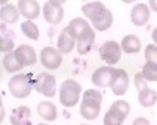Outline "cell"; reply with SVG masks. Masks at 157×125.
Segmentation results:
<instances>
[{
	"mask_svg": "<svg viewBox=\"0 0 157 125\" xmlns=\"http://www.w3.org/2000/svg\"><path fill=\"white\" fill-rule=\"evenodd\" d=\"M82 100H88V102H96V103H102V94L98 89H86L83 92Z\"/></svg>",
	"mask_w": 157,
	"mask_h": 125,
	"instance_id": "cell-27",
	"label": "cell"
},
{
	"mask_svg": "<svg viewBox=\"0 0 157 125\" xmlns=\"http://www.w3.org/2000/svg\"><path fill=\"white\" fill-rule=\"evenodd\" d=\"M101 111V103L96 102H88V100H82V106H80V114L86 120H93L99 116Z\"/></svg>",
	"mask_w": 157,
	"mask_h": 125,
	"instance_id": "cell-17",
	"label": "cell"
},
{
	"mask_svg": "<svg viewBox=\"0 0 157 125\" xmlns=\"http://www.w3.org/2000/svg\"><path fill=\"white\" fill-rule=\"evenodd\" d=\"M30 117H32V111L29 106H19L11 112L10 122L13 125H30Z\"/></svg>",
	"mask_w": 157,
	"mask_h": 125,
	"instance_id": "cell-14",
	"label": "cell"
},
{
	"mask_svg": "<svg viewBox=\"0 0 157 125\" xmlns=\"http://www.w3.org/2000/svg\"><path fill=\"white\" fill-rule=\"evenodd\" d=\"M110 111H113L115 114H118V116L124 120V119L129 116V112H130V106H129V103L126 102V100H116V102L112 103Z\"/></svg>",
	"mask_w": 157,
	"mask_h": 125,
	"instance_id": "cell-25",
	"label": "cell"
},
{
	"mask_svg": "<svg viewBox=\"0 0 157 125\" xmlns=\"http://www.w3.org/2000/svg\"><path fill=\"white\" fill-rule=\"evenodd\" d=\"M39 58H41V64L46 69L54 70V69H58L61 66V52L57 50L55 47H44L41 50Z\"/></svg>",
	"mask_w": 157,
	"mask_h": 125,
	"instance_id": "cell-7",
	"label": "cell"
},
{
	"mask_svg": "<svg viewBox=\"0 0 157 125\" xmlns=\"http://www.w3.org/2000/svg\"><path fill=\"white\" fill-rule=\"evenodd\" d=\"M33 88L46 97H54L57 94V80L52 73L41 72L33 78Z\"/></svg>",
	"mask_w": 157,
	"mask_h": 125,
	"instance_id": "cell-3",
	"label": "cell"
},
{
	"mask_svg": "<svg viewBox=\"0 0 157 125\" xmlns=\"http://www.w3.org/2000/svg\"><path fill=\"white\" fill-rule=\"evenodd\" d=\"M143 77L146 78V81H157V64L154 62H146L145 66H143Z\"/></svg>",
	"mask_w": 157,
	"mask_h": 125,
	"instance_id": "cell-26",
	"label": "cell"
},
{
	"mask_svg": "<svg viewBox=\"0 0 157 125\" xmlns=\"http://www.w3.org/2000/svg\"><path fill=\"white\" fill-rule=\"evenodd\" d=\"M21 30L22 33L29 38V39H39V28H38V25L33 22V20H25L21 23Z\"/></svg>",
	"mask_w": 157,
	"mask_h": 125,
	"instance_id": "cell-24",
	"label": "cell"
},
{
	"mask_svg": "<svg viewBox=\"0 0 157 125\" xmlns=\"http://www.w3.org/2000/svg\"><path fill=\"white\" fill-rule=\"evenodd\" d=\"M75 45V38L71 34L68 27H64L58 36V50L61 53H71Z\"/></svg>",
	"mask_w": 157,
	"mask_h": 125,
	"instance_id": "cell-13",
	"label": "cell"
},
{
	"mask_svg": "<svg viewBox=\"0 0 157 125\" xmlns=\"http://www.w3.org/2000/svg\"><path fill=\"white\" fill-rule=\"evenodd\" d=\"M112 23H113V14L110 9H105L102 12V16H99L96 20H93V27L98 31H105L112 27Z\"/></svg>",
	"mask_w": 157,
	"mask_h": 125,
	"instance_id": "cell-21",
	"label": "cell"
},
{
	"mask_svg": "<svg viewBox=\"0 0 157 125\" xmlns=\"http://www.w3.org/2000/svg\"><path fill=\"white\" fill-rule=\"evenodd\" d=\"M149 16H151L149 6L145 5V3H137L132 8V11H130V20H132V23L137 25V27L145 25L149 20Z\"/></svg>",
	"mask_w": 157,
	"mask_h": 125,
	"instance_id": "cell-10",
	"label": "cell"
},
{
	"mask_svg": "<svg viewBox=\"0 0 157 125\" xmlns=\"http://www.w3.org/2000/svg\"><path fill=\"white\" fill-rule=\"evenodd\" d=\"M63 2L61 0H49V2L44 3L43 6V14L44 19L52 23V25H57L63 20L64 17V9H63Z\"/></svg>",
	"mask_w": 157,
	"mask_h": 125,
	"instance_id": "cell-4",
	"label": "cell"
},
{
	"mask_svg": "<svg viewBox=\"0 0 157 125\" xmlns=\"http://www.w3.org/2000/svg\"><path fill=\"white\" fill-rule=\"evenodd\" d=\"M138 102L141 106L145 108H149V106H154L155 102H157V92L151 88H146V89H143L138 92Z\"/></svg>",
	"mask_w": 157,
	"mask_h": 125,
	"instance_id": "cell-23",
	"label": "cell"
},
{
	"mask_svg": "<svg viewBox=\"0 0 157 125\" xmlns=\"http://www.w3.org/2000/svg\"><path fill=\"white\" fill-rule=\"evenodd\" d=\"M14 48V41L11 38H6V36H2L0 38V50L3 53H11V50Z\"/></svg>",
	"mask_w": 157,
	"mask_h": 125,
	"instance_id": "cell-30",
	"label": "cell"
},
{
	"mask_svg": "<svg viewBox=\"0 0 157 125\" xmlns=\"http://www.w3.org/2000/svg\"><path fill=\"white\" fill-rule=\"evenodd\" d=\"M2 62H3V69H5L6 72H10V73H16V72H19V70L24 67V66L21 64V61L17 59V56H16L14 52L6 53V55L3 56Z\"/></svg>",
	"mask_w": 157,
	"mask_h": 125,
	"instance_id": "cell-22",
	"label": "cell"
},
{
	"mask_svg": "<svg viewBox=\"0 0 157 125\" xmlns=\"http://www.w3.org/2000/svg\"><path fill=\"white\" fill-rule=\"evenodd\" d=\"M94 39H96V33H94V28L91 27L77 39V52L80 55H86L91 50V47H93Z\"/></svg>",
	"mask_w": 157,
	"mask_h": 125,
	"instance_id": "cell-12",
	"label": "cell"
},
{
	"mask_svg": "<svg viewBox=\"0 0 157 125\" xmlns=\"http://www.w3.org/2000/svg\"><path fill=\"white\" fill-rule=\"evenodd\" d=\"M132 125H151V123H149V120L145 119V117H137Z\"/></svg>",
	"mask_w": 157,
	"mask_h": 125,
	"instance_id": "cell-32",
	"label": "cell"
},
{
	"mask_svg": "<svg viewBox=\"0 0 157 125\" xmlns=\"http://www.w3.org/2000/svg\"><path fill=\"white\" fill-rule=\"evenodd\" d=\"M82 86L75 80H64L60 86V102L63 106H75L80 100Z\"/></svg>",
	"mask_w": 157,
	"mask_h": 125,
	"instance_id": "cell-2",
	"label": "cell"
},
{
	"mask_svg": "<svg viewBox=\"0 0 157 125\" xmlns=\"http://www.w3.org/2000/svg\"><path fill=\"white\" fill-rule=\"evenodd\" d=\"M88 28H91V25L85 20V19H82V17H75V19H72L71 22H69V25H68V30L71 31V34L75 38V39H78Z\"/></svg>",
	"mask_w": 157,
	"mask_h": 125,
	"instance_id": "cell-19",
	"label": "cell"
},
{
	"mask_svg": "<svg viewBox=\"0 0 157 125\" xmlns=\"http://www.w3.org/2000/svg\"><path fill=\"white\" fill-rule=\"evenodd\" d=\"M107 8H105V5L104 3H101V2H90V3H85L83 6H82V12L83 14L93 22V20H96L99 16H102V12L105 11Z\"/></svg>",
	"mask_w": 157,
	"mask_h": 125,
	"instance_id": "cell-15",
	"label": "cell"
},
{
	"mask_svg": "<svg viewBox=\"0 0 157 125\" xmlns=\"http://www.w3.org/2000/svg\"><path fill=\"white\" fill-rule=\"evenodd\" d=\"M115 73H116V69L112 67V66H102L99 69H96L91 75V81H93L94 86L98 88H107V86H112L113 83V78H115Z\"/></svg>",
	"mask_w": 157,
	"mask_h": 125,
	"instance_id": "cell-6",
	"label": "cell"
},
{
	"mask_svg": "<svg viewBox=\"0 0 157 125\" xmlns=\"http://www.w3.org/2000/svg\"><path fill=\"white\" fill-rule=\"evenodd\" d=\"M82 125H83V123H82Z\"/></svg>",
	"mask_w": 157,
	"mask_h": 125,
	"instance_id": "cell-36",
	"label": "cell"
},
{
	"mask_svg": "<svg viewBox=\"0 0 157 125\" xmlns=\"http://www.w3.org/2000/svg\"><path fill=\"white\" fill-rule=\"evenodd\" d=\"M151 9H154L155 12H157V0H151V2H149V5H148Z\"/></svg>",
	"mask_w": 157,
	"mask_h": 125,
	"instance_id": "cell-33",
	"label": "cell"
},
{
	"mask_svg": "<svg viewBox=\"0 0 157 125\" xmlns=\"http://www.w3.org/2000/svg\"><path fill=\"white\" fill-rule=\"evenodd\" d=\"M145 58H146L148 62H154V64H157V45H155V44H149V45H146Z\"/></svg>",
	"mask_w": 157,
	"mask_h": 125,
	"instance_id": "cell-29",
	"label": "cell"
},
{
	"mask_svg": "<svg viewBox=\"0 0 157 125\" xmlns=\"http://www.w3.org/2000/svg\"><path fill=\"white\" fill-rule=\"evenodd\" d=\"M99 56L107 64H116L121 58V47L116 41H105L99 48Z\"/></svg>",
	"mask_w": 157,
	"mask_h": 125,
	"instance_id": "cell-5",
	"label": "cell"
},
{
	"mask_svg": "<svg viewBox=\"0 0 157 125\" xmlns=\"http://www.w3.org/2000/svg\"><path fill=\"white\" fill-rule=\"evenodd\" d=\"M134 83H135V88L138 89V92H140V91H143V89H146V88H148V81H146V78H145V77H143V73H141V72L135 75Z\"/></svg>",
	"mask_w": 157,
	"mask_h": 125,
	"instance_id": "cell-31",
	"label": "cell"
},
{
	"mask_svg": "<svg viewBox=\"0 0 157 125\" xmlns=\"http://www.w3.org/2000/svg\"><path fill=\"white\" fill-rule=\"evenodd\" d=\"M124 120L118 116V114H115L113 111H107L105 112V117H104V125H121Z\"/></svg>",
	"mask_w": 157,
	"mask_h": 125,
	"instance_id": "cell-28",
	"label": "cell"
},
{
	"mask_svg": "<svg viewBox=\"0 0 157 125\" xmlns=\"http://www.w3.org/2000/svg\"><path fill=\"white\" fill-rule=\"evenodd\" d=\"M112 91L115 95H124L127 92V88H129V75L124 69H116L115 73V78L112 83Z\"/></svg>",
	"mask_w": 157,
	"mask_h": 125,
	"instance_id": "cell-9",
	"label": "cell"
},
{
	"mask_svg": "<svg viewBox=\"0 0 157 125\" xmlns=\"http://www.w3.org/2000/svg\"><path fill=\"white\" fill-rule=\"evenodd\" d=\"M38 116L47 120V122H52V120H55L57 116H58V111H57V106L54 103H50V102H41L38 105Z\"/></svg>",
	"mask_w": 157,
	"mask_h": 125,
	"instance_id": "cell-16",
	"label": "cell"
},
{
	"mask_svg": "<svg viewBox=\"0 0 157 125\" xmlns=\"http://www.w3.org/2000/svg\"><path fill=\"white\" fill-rule=\"evenodd\" d=\"M10 92L16 98H27L32 94L33 88V77L32 73H17L8 83Z\"/></svg>",
	"mask_w": 157,
	"mask_h": 125,
	"instance_id": "cell-1",
	"label": "cell"
},
{
	"mask_svg": "<svg viewBox=\"0 0 157 125\" xmlns=\"http://www.w3.org/2000/svg\"><path fill=\"white\" fill-rule=\"evenodd\" d=\"M38 125H47V123H38Z\"/></svg>",
	"mask_w": 157,
	"mask_h": 125,
	"instance_id": "cell-35",
	"label": "cell"
},
{
	"mask_svg": "<svg viewBox=\"0 0 157 125\" xmlns=\"http://www.w3.org/2000/svg\"><path fill=\"white\" fill-rule=\"evenodd\" d=\"M19 9L16 5L13 3H8V5H3L2 9H0V17H2V22L3 23H16L17 19H19Z\"/></svg>",
	"mask_w": 157,
	"mask_h": 125,
	"instance_id": "cell-18",
	"label": "cell"
},
{
	"mask_svg": "<svg viewBox=\"0 0 157 125\" xmlns=\"http://www.w3.org/2000/svg\"><path fill=\"white\" fill-rule=\"evenodd\" d=\"M14 53H16V56H17V59L21 61L22 66H33L35 62H36L35 48L30 47V45H27V44L19 45V47L14 50Z\"/></svg>",
	"mask_w": 157,
	"mask_h": 125,
	"instance_id": "cell-11",
	"label": "cell"
},
{
	"mask_svg": "<svg viewBox=\"0 0 157 125\" xmlns=\"http://www.w3.org/2000/svg\"><path fill=\"white\" fill-rule=\"evenodd\" d=\"M141 48V42L135 34H127L121 41V50L126 53H138Z\"/></svg>",
	"mask_w": 157,
	"mask_h": 125,
	"instance_id": "cell-20",
	"label": "cell"
},
{
	"mask_svg": "<svg viewBox=\"0 0 157 125\" xmlns=\"http://www.w3.org/2000/svg\"><path fill=\"white\" fill-rule=\"evenodd\" d=\"M17 9L27 20L36 19L39 16V12H41V6H39L36 0H19Z\"/></svg>",
	"mask_w": 157,
	"mask_h": 125,
	"instance_id": "cell-8",
	"label": "cell"
},
{
	"mask_svg": "<svg viewBox=\"0 0 157 125\" xmlns=\"http://www.w3.org/2000/svg\"><path fill=\"white\" fill-rule=\"evenodd\" d=\"M152 41H154V44L157 45V27L152 30Z\"/></svg>",
	"mask_w": 157,
	"mask_h": 125,
	"instance_id": "cell-34",
	"label": "cell"
}]
</instances>
